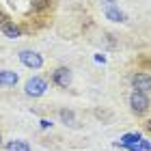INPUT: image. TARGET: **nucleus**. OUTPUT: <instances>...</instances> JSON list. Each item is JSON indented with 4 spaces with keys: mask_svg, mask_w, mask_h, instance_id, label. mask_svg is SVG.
<instances>
[{
    "mask_svg": "<svg viewBox=\"0 0 151 151\" xmlns=\"http://www.w3.org/2000/svg\"><path fill=\"white\" fill-rule=\"evenodd\" d=\"M24 91H26V95H30V97H41V95L47 91V82L43 78H39V76H32L30 80H26Z\"/></svg>",
    "mask_w": 151,
    "mask_h": 151,
    "instance_id": "f257e3e1",
    "label": "nucleus"
},
{
    "mask_svg": "<svg viewBox=\"0 0 151 151\" xmlns=\"http://www.w3.org/2000/svg\"><path fill=\"white\" fill-rule=\"evenodd\" d=\"M17 56H19V60H22V65H26L28 69H41V67H43V58H41V54L32 52V50H22Z\"/></svg>",
    "mask_w": 151,
    "mask_h": 151,
    "instance_id": "f03ea898",
    "label": "nucleus"
},
{
    "mask_svg": "<svg viewBox=\"0 0 151 151\" xmlns=\"http://www.w3.org/2000/svg\"><path fill=\"white\" fill-rule=\"evenodd\" d=\"M129 108H132V112L136 114H145L149 110V99H147V95H142V93H132L129 95Z\"/></svg>",
    "mask_w": 151,
    "mask_h": 151,
    "instance_id": "7ed1b4c3",
    "label": "nucleus"
},
{
    "mask_svg": "<svg viewBox=\"0 0 151 151\" xmlns=\"http://www.w3.org/2000/svg\"><path fill=\"white\" fill-rule=\"evenodd\" d=\"M132 86H134L136 93L147 95V93L151 91V80H149V76H147V73H136L134 78H132Z\"/></svg>",
    "mask_w": 151,
    "mask_h": 151,
    "instance_id": "20e7f679",
    "label": "nucleus"
},
{
    "mask_svg": "<svg viewBox=\"0 0 151 151\" xmlns=\"http://www.w3.org/2000/svg\"><path fill=\"white\" fill-rule=\"evenodd\" d=\"M52 80H54V84L67 88V86H69V82H71V71L67 69V67H58V69L52 73Z\"/></svg>",
    "mask_w": 151,
    "mask_h": 151,
    "instance_id": "39448f33",
    "label": "nucleus"
},
{
    "mask_svg": "<svg viewBox=\"0 0 151 151\" xmlns=\"http://www.w3.org/2000/svg\"><path fill=\"white\" fill-rule=\"evenodd\" d=\"M104 15L110 19V22H119V24H125V22H127V15L119 9V6H114V4L106 6V9H104Z\"/></svg>",
    "mask_w": 151,
    "mask_h": 151,
    "instance_id": "423d86ee",
    "label": "nucleus"
},
{
    "mask_svg": "<svg viewBox=\"0 0 151 151\" xmlns=\"http://www.w3.org/2000/svg\"><path fill=\"white\" fill-rule=\"evenodd\" d=\"M17 73L11 69H0V86H15L17 84Z\"/></svg>",
    "mask_w": 151,
    "mask_h": 151,
    "instance_id": "0eeeda50",
    "label": "nucleus"
},
{
    "mask_svg": "<svg viewBox=\"0 0 151 151\" xmlns=\"http://www.w3.org/2000/svg\"><path fill=\"white\" fill-rule=\"evenodd\" d=\"M142 138V136L138 132H129V134H123L121 138H119V145L123 147H132V145H138V140Z\"/></svg>",
    "mask_w": 151,
    "mask_h": 151,
    "instance_id": "6e6552de",
    "label": "nucleus"
},
{
    "mask_svg": "<svg viewBox=\"0 0 151 151\" xmlns=\"http://www.w3.org/2000/svg\"><path fill=\"white\" fill-rule=\"evenodd\" d=\"M4 149L6 151H30V145L26 140H9Z\"/></svg>",
    "mask_w": 151,
    "mask_h": 151,
    "instance_id": "1a4fd4ad",
    "label": "nucleus"
},
{
    "mask_svg": "<svg viewBox=\"0 0 151 151\" xmlns=\"http://www.w3.org/2000/svg\"><path fill=\"white\" fill-rule=\"evenodd\" d=\"M2 35L9 37V39H15V37H19V28L13 26V24H4L2 26Z\"/></svg>",
    "mask_w": 151,
    "mask_h": 151,
    "instance_id": "9d476101",
    "label": "nucleus"
},
{
    "mask_svg": "<svg viewBox=\"0 0 151 151\" xmlns=\"http://www.w3.org/2000/svg\"><path fill=\"white\" fill-rule=\"evenodd\" d=\"M60 119L65 123H73V112L71 110H60Z\"/></svg>",
    "mask_w": 151,
    "mask_h": 151,
    "instance_id": "9b49d317",
    "label": "nucleus"
},
{
    "mask_svg": "<svg viewBox=\"0 0 151 151\" xmlns=\"http://www.w3.org/2000/svg\"><path fill=\"white\" fill-rule=\"evenodd\" d=\"M50 0H32V9H41V6H45Z\"/></svg>",
    "mask_w": 151,
    "mask_h": 151,
    "instance_id": "f8f14e48",
    "label": "nucleus"
},
{
    "mask_svg": "<svg viewBox=\"0 0 151 151\" xmlns=\"http://www.w3.org/2000/svg\"><path fill=\"white\" fill-rule=\"evenodd\" d=\"M41 127H43V129H47V127H52V121H47V119H43V121H41Z\"/></svg>",
    "mask_w": 151,
    "mask_h": 151,
    "instance_id": "ddd939ff",
    "label": "nucleus"
},
{
    "mask_svg": "<svg viewBox=\"0 0 151 151\" xmlns=\"http://www.w3.org/2000/svg\"><path fill=\"white\" fill-rule=\"evenodd\" d=\"M0 142H2V136H0Z\"/></svg>",
    "mask_w": 151,
    "mask_h": 151,
    "instance_id": "4468645a",
    "label": "nucleus"
}]
</instances>
